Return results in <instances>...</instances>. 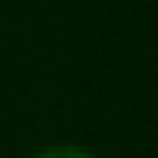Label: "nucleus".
Instances as JSON below:
<instances>
[{"label": "nucleus", "instance_id": "f257e3e1", "mask_svg": "<svg viewBox=\"0 0 158 158\" xmlns=\"http://www.w3.org/2000/svg\"><path fill=\"white\" fill-rule=\"evenodd\" d=\"M35 158H95L91 151H81V148H49V151L35 155Z\"/></svg>", "mask_w": 158, "mask_h": 158}]
</instances>
